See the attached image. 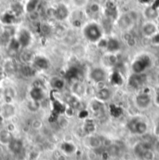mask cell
Instances as JSON below:
<instances>
[{
	"label": "cell",
	"mask_w": 159,
	"mask_h": 160,
	"mask_svg": "<svg viewBox=\"0 0 159 160\" xmlns=\"http://www.w3.org/2000/svg\"><path fill=\"white\" fill-rule=\"evenodd\" d=\"M83 35L85 38L91 43H98L102 39L103 28L97 22H89L83 28Z\"/></svg>",
	"instance_id": "1"
},
{
	"label": "cell",
	"mask_w": 159,
	"mask_h": 160,
	"mask_svg": "<svg viewBox=\"0 0 159 160\" xmlns=\"http://www.w3.org/2000/svg\"><path fill=\"white\" fill-rule=\"evenodd\" d=\"M152 66V59L148 55H141L132 63L133 74H144Z\"/></svg>",
	"instance_id": "2"
},
{
	"label": "cell",
	"mask_w": 159,
	"mask_h": 160,
	"mask_svg": "<svg viewBox=\"0 0 159 160\" xmlns=\"http://www.w3.org/2000/svg\"><path fill=\"white\" fill-rule=\"evenodd\" d=\"M127 128H128L129 131L133 134L143 135L146 133V131L148 129V125L143 119L136 118H132L128 121Z\"/></svg>",
	"instance_id": "3"
},
{
	"label": "cell",
	"mask_w": 159,
	"mask_h": 160,
	"mask_svg": "<svg viewBox=\"0 0 159 160\" xmlns=\"http://www.w3.org/2000/svg\"><path fill=\"white\" fill-rule=\"evenodd\" d=\"M88 78L91 81H93L96 84L103 83L108 79V73L105 71V69L102 67H95L92 68L88 74Z\"/></svg>",
	"instance_id": "4"
},
{
	"label": "cell",
	"mask_w": 159,
	"mask_h": 160,
	"mask_svg": "<svg viewBox=\"0 0 159 160\" xmlns=\"http://www.w3.org/2000/svg\"><path fill=\"white\" fill-rule=\"evenodd\" d=\"M152 102H153V98L147 92H140L135 97V104L137 108L141 110H145L149 108V106L152 104Z\"/></svg>",
	"instance_id": "5"
},
{
	"label": "cell",
	"mask_w": 159,
	"mask_h": 160,
	"mask_svg": "<svg viewBox=\"0 0 159 160\" xmlns=\"http://www.w3.org/2000/svg\"><path fill=\"white\" fill-rule=\"evenodd\" d=\"M104 17L106 20L110 21L111 22H116L118 19V11H117V5L112 0H109L106 3L105 9H104Z\"/></svg>",
	"instance_id": "6"
},
{
	"label": "cell",
	"mask_w": 159,
	"mask_h": 160,
	"mask_svg": "<svg viewBox=\"0 0 159 160\" xmlns=\"http://www.w3.org/2000/svg\"><path fill=\"white\" fill-rule=\"evenodd\" d=\"M142 31L143 36L149 38H153L159 32L157 25L153 21H147L146 22H144L142 25Z\"/></svg>",
	"instance_id": "7"
},
{
	"label": "cell",
	"mask_w": 159,
	"mask_h": 160,
	"mask_svg": "<svg viewBox=\"0 0 159 160\" xmlns=\"http://www.w3.org/2000/svg\"><path fill=\"white\" fill-rule=\"evenodd\" d=\"M146 82V76L144 74H132L128 79V84L131 88L138 89L141 88Z\"/></svg>",
	"instance_id": "8"
},
{
	"label": "cell",
	"mask_w": 159,
	"mask_h": 160,
	"mask_svg": "<svg viewBox=\"0 0 159 160\" xmlns=\"http://www.w3.org/2000/svg\"><path fill=\"white\" fill-rule=\"evenodd\" d=\"M69 16V9L64 4H59L53 11V17L58 21H64Z\"/></svg>",
	"instance_id": "9"
},
{
	"label": "cell",
	"mask_w": 159,
	"mask_h": 160,
	"mask_svg": "<svg viewBox=\"0 0 159 160\" xmlns=\"http://www.w3.org/2000/svg\"><path fill=\"white\" fill-rule=\"evenodd\" d=\"M17 39L21 45V48H27V47H29V45L31 44V41H32L31 33L26 29H22L20 31Z\"/></svg>",
	"instance_id": "10"
},
{
	"label": "cell",
	"mask_w": 159,
	"mask_h": 160,
	"mask_svg": "<svg viewBox=\"0 0 159 160\" xmlns=\"http://www.w3.org/2000/svg\"><path fill=\"white\" fill-rule=\"evenodd\" d=\"M7 146L9 150L16 156L22 154L23 151V142L22 140L17 139V138H12V140L9 142Z\"/></svg>",
	"instance_id": "11"
},
{
	"label": "cell",
	"mask_w": 159,
	"mask_h": 160,
	"mask_svg": "<svg viewBox=\"0 0 159 160\" xmlns=\"http://www.w3.org/2000/svg\"><path fill=\"white\" fill-rule=\"evenodd\" d=\"M112 97V91L110 88L103 87V88H100L98 89V91L96 92V99L97 101L104 103L105 102L109 101Z\"/></svg>",
	"instance_id": "12"
},
{
	"label": "cell",
	"mask_w": 159,
	"mask_h": 160,
	"mask_svg": "<svg viewBox=\"0 0 159 160\" xmlns=\"http://www.w3.org/2000/svg\"><path fill=\"white\" fill-rule=\"evenodd\" d=\"M118 21V25L121 30H128L132 26L134 21L133 18L131 17L130 14H125L123 16H120L119 18L117 20Z\"/></svg>",
	"instance_id": "13"
},
{
	"label": "cell",
	"mask_w": 159,
	"mask_h": 160,
	"mask_svg": "<svg viewBox=\"0 0 159 160\" xmlns=\"http://www.w3.org/2000/svg\"><path fill=\"white\" fill-rule=\"evenodd\" d=\"M34 67H36L38 70H47L49 67V61L43 56L35 57L33 60Z\"/></svg>",
	"instance_id": "14"
},
{
	"label": "cell",
	"mask_w": 159,
	"mask_h": 160,
	"mask_svg": "<svg viewBox=\"0 0 159 160\" xmlns=\"http://www.w3.org/2000/svg\"><path fill=\"white\" fill-rule=\"evenodd\" d=\"M106 50L110 54H115L117 51H118L120 48V43L117 38H109L106 40V46H105Z\"/></svg>",
	"instance_id": "15"
},
{
	"label": "cell",
	"mask_w": 159,
	"mask_h": 160,
	"mask_svg": "<svg viewBox=\"0 0 159 160\" xmlns=\"http://www.w3.org/2000/svg\"><path fill=\"white\" fill-rule=\"evenodd\" d=\"M30 97H31V100L32 101H35V102H41L45 98L44 89L43 88H40L33 87L31 88V90H30Z\"/></svg>",
	"instance_id": "16"
},
{
	"label": "cell",
	"mask_w": 159,
	"mask_h": 160,
	"mask_svg": "<svg viewBox=\"0 0 159 160\" xmlns=\"http://www.w3.org/2000/svg\"><path fill=\"white\" fill-rule=\"evenodd\" d=\"M0 114L4 118H11L15 114V108L12 106L10 102H7L6 104L0 106Z\"/></svg>",
	"instance_id": "17"
},
{
	"label": "cell",
	"mask_w": 159,
	"mask_h": 160,
	"mask_svg": "<svg viewBox=\"0 0 159 160\" xmlns=\"http://www.w3.org/2000/svg\"><path fill=\"white\" fill-rule=\"evenodd\" d=\"M11 132L7 128H4L0 130V144L2 145H8L9 142L12 140Z\"/></svg>",
	"instance_id": "18"
},
{
	"label": "cell",
	"mask_w": 159,
	"mask_h": 160,
	"mask_svg": "<svg viewBox=\"0 0 159 160\" xmlns=\"http://www.w3.org/2000/svg\"><path fill=\"white\" fill-rule=\"evenodd\" d=\"M72 90L75 96H83L86 93V87L83 83L79 81H76L73 84Z\"/></svg>",
	"instance_id": "19"
},
{
	"label": "cell",
	"mask_w": 159,
	"mask_h": 160,
	"mask_svg": "<svg viewBox=\"0 0 159 160\" xmlns=\"http://www.w3.org/2000/svg\"><path fill=\"white\" fill-rule=\"evenodd\" d=\"M49 83H50L51 88H54V89H56V90L62 89L64 88V85H65L64 80L62 79V78H59V77H53L50 79Z\"/></svg>",
	"instance_id": "20"
},
{
	"label": "cell",
	"mask_w": 159,
	"mask_h": 160,
	"mask_svg": "<svg viewBox=\"0 0 159 160\" xmlns=\"http://www.w3.org/2000/svg\"><path fill=\"white\" fill-rule=\"evenodd\" d=\"M61 149L66 155H72L73 153L76 152V146L72 142H63L61 146Z\"/></svg>",
	"instance_id": "21"
},
{
	"label": "cell",
	"mask_w": 159,
	"mask_h": 160,
	"mask_svg": "<svg viewBox=\"0 0 159 160\" xmlns=\"http://www.w3.org/2000/svg\"><path fill=\"white\" fill-rule=\"evenodd\" d=\"M88 145L93 148V149H97L99 147H101L102 145V141L100 138L96 137V136H90L88 138Z\"/></svg>",
	"instance_id": "22"
},
{
	"label": "cell",
	"mask_w": 159,
	"mask_h": 160,
	"mask_svg": "<svg viewBox=\"0 0 159 160\" xmlns=\"http://www.w3.org/2000/svg\"><path fill=\"white\" fill-rule=\"evenodd\" d=\"M38 6V0H29L26 4L25 9L28 13H32L37 10Z\"/></svg>",
	"instance_id": "23"
},
{
	"label": "cell",
	"mask_w": 159,
	"mask_h": 160,
	"mask_svg": "<svg viewBox=\"0 0 159 160\" xmlns=\"http://www.w3.org/2000/svg\"><path fill=\"white\" fill-rule=\"evenodd\" d=\"M144 14L146 15V17L149 19V21H153L154 19H156L158 15L157 13V9H156L155 8L153 7H150L148 8L145 11H144Z\"/></svg>",
	"instance_id": "24"
},
{
	"label": "cell",
	"mask_w": 159,
	"mask_h": 160,
	"mask_svg": "<svg viewBox=\"0 0 159 160\" xmlns=\"http://www.w3.org/2000/svg\"><path fill=\"white\" fill-rule=\"evenodd\" d=\"M7 45H8L9 50H12V51H17V50H19L21 48V45H20L18 39L14 38H12L11 39L9 40Z\"/></svg>",
	"instance_id": "25"
},
{
	"label": "cell",
	"mask_w": 159,
	"mask_h": 160,
	"mask_svg": "<svg viewBox=\"0 0 159 160\" xmlns=\"http://www.w3.org/2000/svg\"><path fill=\"white\" fill-rule=\"evenodd\" d=\"M11 9H12V12L14 13L15 16L20 15V14H22L23 12V7L20 3H14V4H12Z\"/></svg>",
	"instance_id": "26"
},
{
	"label": "cell",
	"mask_w": 159,
	"mask_h": 160,
	"mask_svg": "<svg viewBox=\"0 0 159 160\" xmlns=\"http://www.w3.org/2000/svg\"><path fill=\"white\" fill-rule=\"evenodd\" d=\"M21 59H22V61H23L24 62L27 63V62L33 61L34 60V57H33V55H32V53L30 51H23L21 54Z\"/></svg>",
	"instance_id": "27"
},
{
	"label": "cell",
	"mask_w": 159,
	"mask_h": 160,
	"mask_svg": "<svg viewBox=\"0 0 159 160\" xmlns=\"http://www.w3.org/2000/svg\"><path fill=\"white\" fill-rule=\"evenodd\" d=\"M40 31H41V33H42L44 36H48V35L51 33L52 29H51V27H50L49 25L44 23V24H42V25L40 26Z\"/></svg>",
	"instance_id": "28"
},
{
	"label": "cell",
	"mask_w": 159,
	"mask_h": 160,
	"mask_svg": "<svg viewBox=\"0 0 159 160\" xmlns=\"http://www.w3.org/2000/svg\"><path fill=\"white\" fill-rule=\"evenodd\" d=\"M84 129L87 133H92L95 130V126L92 122H87L85 124Z\"/></svg>",
	"instance_id": "29"
},
{
	"label": "cell",
	"mask_w": 159,
	"mask_h": 160,
	"mask_svg": "<svg viewBox=\"0 0 159 160\" xmlns=\"http://www.w3.org/2000/svg\"><path fill=\"white\" fill-rule=\"evenodd\" d=\"M13 20H14V15H10L9 13H6L2 18L3 22L7 23V24H10L13 22Z\"/></svg>",
	"instance_id": "30"
},
{
	"label": "cell",
	"mask_w": 159,
	"mask_h": 160,
	"mask_svg": "<svg viewBox=\"0 0 159 160\" xmlns=\"http://www.w3.org/2000/svg\"><path fill=\"white\" fill-rule=\"evenodd\" d=\"M32 69H31V67L29 66V65H24L22 68V74L23 75V76H25V77H30V76H32L33 74H32Z\"/></svg>",
	"instance_id": "31"
},
{
	"label": "cell",
	"mask_w": 159,
	"mask_h": 160,
	"mask_svg": "<svg viewBox=\"0 0 159 160\" xmlns=\"http://www.w3.org/2000/svg\"><path fill=\"white\" fill-rule=\"evenodd\" d=\"M38 104H39V102L31 100V101L28 102V108H29V110H31V111H37V110H38Z\"/></svg>",
	"instance_id": "32"
},
{
	"label": "cell",
	"mask_w": 159,
	"mask_h": 160,
	"mask_svg": "<svg viewBox=\"0 0 159 160\" xmlns=\"http://www.w3.org/2000/svg\"><path fill=\"white\" fill-rule=\"evenodd\" d=\"M100 5L99 4H97V3H93V4H91L90 6H89V10H90V12H92L93 14H95V13H98L99 11H100Z\"/></svg>",
	"instance_id": "33"
},
{
	"label": "cell",
	"mask_w": 159,
	"mask_h": 160,
	"mask_svg": "<svg viewBox=\"0 0 159 160\" xmlns=\"http://www.w3.org/2000/svg\"><path fill=\"white\" fill-rule=\"evenodd\" d=\"M87 2H88V0H74V4L77 7H79V8L86 6L87 4Z\"/></svg>",
	"instance_id": "34"
},
{
	"label": "cell",
	"mask_w": 159,
	"mask_h": 160,
	"mask_svg": "<svg viewBox=\"0 0 159 160\" xmlns=\"http://www.w3.org/2000/svg\"><path fill=\"white\" fill-rule=\"evenodd\" d=\"M42 122L40 121V120H34L33 122H32V127L35 128V129H40L41 128H42Z\"/></svg>",
	"instance_id": "35"
},
{
	"label": "cell",
	"mask_w": 159,
	"mask_h": 160,
	"mask_svg": "<svg viewBox=\"0 0 159 160\" xmlns=\"http://www.w3.org/2000/svg\"><path fill=\"white\" fill-rule=\"evenodd\" d=\"M109 152H110V154H112V155H117V154L118 153V148H117V146H111Z\"/></svg>",
	"instance_id": "36"
},
{
	"label": "cell",
	"mask_w": 159,
	"mask_h": 160,
	"mask_svg": "<svg viewBox=\"0 0 159 160\" xmlns=\"http://www.w3.org/2000/svg\"><path fill=\"white\" fill-rule=\"evenodd\" d=\"M155 101H156V102L159 104V90L156 93V98H155Z\"/></svg>",
	"instance_id": "37"
},
{
	"label": "cell",
	"mask_w": 159,
	"mask_h": 160,
	"mask_svg": "<svg viewBox=\"0 0 159 160\" xmlns=\"http://www.w3.org/2000/svg\"><path fill=\"white\" fill-rule=\"evenodd\" d=\"M123 1H128V0H123Z\"/></svg>",
	"instance_id": "38"
}]
</instances>
